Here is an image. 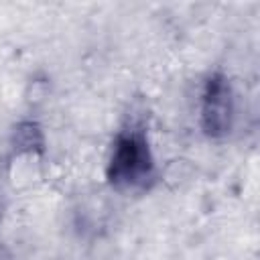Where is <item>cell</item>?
Returning <instances> with one entry per match:
<instances>
[{"label": "cell", "mask_w": 260, "mask_h": 260, "mask_svg": "<svg viewBox=\"0 0 260 260\" xmlns=\"http://www.w3.org/2000/svg\"><path fill=\"white\" fill-rule=\"evenodd\" d=\"M236 118V98L228 75L213 73L205 79L201 91V108H199V124L205 136L209 138H225L234 128Z\"/></svg>", "instance_id": "obj_2"}, {"label": "cell", "mask_w": 260, "mask_h": 260, "mask_svg": "<svg viewBox=\"0 0 260 260\" xmlns=\"http://www.w3.org/2000/svg\"><path fill=\"white\" fill-rule=\"evenodd\" d=\"M106 179L118 191H146L154 183L156 165L140 122H130L118 130L112 142Z\"/></svg>", "instance_id": "obj_1"}, {"label": "cell", "mask_w": 260, "mask_h": 260, "mask_svg": "<svg viewBox=\"0 0 260 260\" xmlns=\"http://www.w3.org/2000/svg\"><path fill=\"white\" fill-rule=\"evenodd\" d=\"M12 144L16 152L43 154L45 152V134L37 122H20L14 128Z\"/></svg>", "instance_id": "obj_3"}, {"label": "cell", "mask_w": 260, "mask_h": 260, "mask_svg": "<svg viewBox=\"0 0 260 260\" xmlns=\"http://www.w3.org/2000/svg\"><path fill=\"white\" fill-rule=\"evenodd\" d=\"M0 260H10V256H8V252L4 248H0Z\"/></svg>", "instance_id": "obj_4"}]
</instances>
